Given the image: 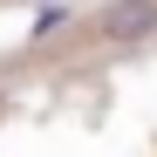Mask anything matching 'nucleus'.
Wrapping results in <instances>:
<instances>
[{
  "label": "nucleus",
  "instance_id": "f257e3e1",
  "mask_svg": "<svg viewBox=\"0 0 157 157\" xmlns=\"http://www.w3.org/2000/svg\"><path fill=\"white\" fill-rule=\"evenodd\" d=\"M150 34H157V0H109L102 7V41L130 48V41H150Z\"/></svg>",
  "mask_w": 157,
  "mask_h": 157
}]
</instances>
